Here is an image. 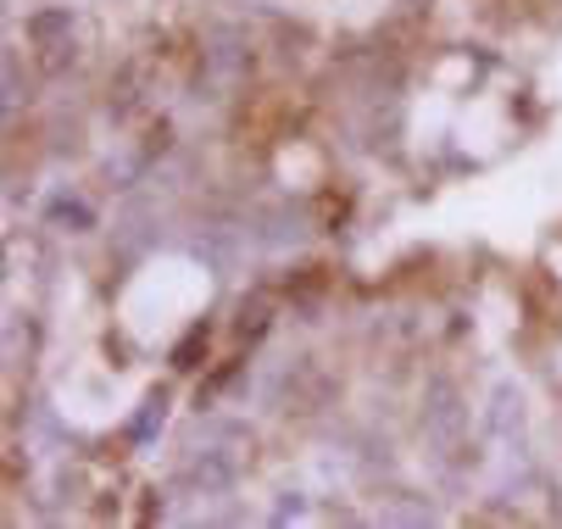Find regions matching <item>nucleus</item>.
<instances>
[{
	"label": "nucleus",
	"mask_w": 562,
	"mask_h": 529,
	"mask_svg": "<svg viewBox=\"0 0 562 529\" xmlns=\"http://www.w3.org/2000/svg\"><path fill=\"white\" fill-rule=\"evenodd\" d=\"M424 440H429V458L451 474L473 469L479 451H473V435H468V402H462V385L451 373H429V391H424Z\"/></svg>",
	"instance_id": "f257e3e1"
},
{
	"label": "nucleus",
	"mask_w": 562,
	"mask_h": 529,
	"mask_svg": "<svg viewBox=\"0 0 562 529\" xmlns=\"http://www.w3.org/2000/svg\"><path fill=\"white\" fill-rule=\"evenodd\" d=\"M251 67H257V40H251V29L212 23L206 40H201V72H195L190 90H195V101H217L223 90L246 85Z\"/></svg>",
	"instance_id": "f03ea898"
},
{
	"label": "nucleus",
	"mask_w": 562,
	"mask_h": 529,
	"mask_svg": "<svg viewBox=\"0 0 562 529\" xmlns=\"http://www.w3.org/2000/svg\"><path fill=\"white\" fill-rule=\"evenodd\" d=\"M246 474V446H184V463H179V491L190 496H228Z\"/></svg>",
	"instance_id": "7ed1b4c3"
},
{
	"label": "nucleus",
	"mask_w": 562,
	"mask_h": 529,
	"mask_svg": "<svg viewBox=\"0 0 562 529\" xmlns=\"http://www.w3.org/2000/svg\"><path fill=\"white\" fill-rule=\"evenodd\" d=\"M23 34H29V45H34L45 72H67L72 67V56H78V18H72V7H34Z\"/></svg>",
	"instance_id": "20e7f679"
},
{
	"label": "nucleus",
	"mask_w": 562,
	"mask_h": 529,
	"mask_svg": "<svg viewBox=\"0 0 562 529\" xmlns=\"http://www.w3.org/2000/svg\"><path fill=\"white\" fill-rule=\"evenodd\" d=\"M150 101V61L145 56H128L117 72H112V85H106V117L112 123H134Z\"/></svg>",
	"instance_id": "39448f33"
},
{
	"label": "nucleus",
	"mask_w": 562,
	"mask_h": 529,
	"mask_svg": "<svg viewBox=\"0 0 562 529\" xmlns=\"http://www.w3.org/2000/svg\"><path fill=\"white\" fill-rule=\"evenodd\" d=\"M251 235H257V246H268V251L295 246V240H306V212H301L295 201L262 206V212H251Z\"/></svg>",
	"instance_id": "423d86ee"
},
{
	"label": "nucleus",
	"mask_w": 562,
	"mask_h": 529,
	"mask_svg": "<svg viewBox=\"0 0 562 529\" xmlns=\"http://www.w3.org/2000/svg\"><path fill=\"white\" fill-rule=\"evenodd\" d=\"M485 429L507 446H524V391L518 385H496L491 407H485Z\"/></svg>",
	"instance_id": "0eeeda50"
},
{
	"label": "nucleus",
	"mask_w": 562,
	"mask_h": 529,
	"mask_svg": "<svg viewBox=\"0 0 562 529\" xmlns=\"http://www.w3.org/2000/svg\"><path fill=\"white\" fill-rule=\"evenodd\" d=\"M45 223H50V229H61V235H90L95 229V206L85 195H72V190H56L45 201Z\"/></svg>",
	"instance_id": "6e6552de"
},
{
	"label": "nucleus",
	"mask_w": 562,
	"mask_h": 529,
	"mask_svg": "<svg viewBox=\"0 0 562 529\" xmlns=\"http://www.w3.org/2000/svg\"><path fill=\"white\" fill-rule=\"evenodd\" d=\"M379 518H384V524H440V507H435L424 491H395Z\"/></svg>",
	"instance_id": "1a4fd4ad"
},
{
	"label": "nucleus",
	"mask_w": 562,
	"mask_h": 529,
	"mask_svg": "<svg viewBox=\"0 0 562 529\" xmlns=\"http://www.w3.org/2000/svg\"><path fill=\"white\" fill-rule=\"evenodd\" d=\"M268 324H273V301L268 295H246V301H239V324H234V335L239 340H262L268 335Z\"/></svg>",
	"instance_id": "9d476101"
},
{
	"label": "nucleus",
	"mask_w": 562,
	"mask_h": 529,
	"mask_svg": "<svg viewBox=\"0 0 562 529\" xmlns=\"http://www.w3.org/2000/svg\"><path fill=\"white\" fill-rule=\"evenodd\" d=\"M168 418V391H150L145 402H139V413H134V424H128V440L134 446H150L156 440V424Z\"/></svg>",
	"instance_id": "9b49d317"
},
{
	"label": "nucleus",
	"mask_w": 562,
	"mask_h": 529,
	"mask_svg": "<svg viewBox=\"0 0 562 529\" xmlns=\"http://www.w3.org/2000/svg\"><path fill=\"white\" fill-rule=\"evenodd\" d=\"M206 346H212V329H206V324H195V329H190V335H184V340H179V346L168 351V362H173L179 373H190V368H201Z\"/></svg>",
	"instance_id": "f8f14e48"
},
{
	"label": "nucleus",
	"mask_w": 562,
	"mask_h": 529,
	"mask_svg": "<svg viewBox=\"0 0 562 529\" xmlns=\"http://www.w3.org/2000/svg\"><path fill=\"white\" fill-rule=\"evenodd\" d=\"M29 101V85H23V50H7V117H18Z\"/></svg>",
	"instance_id": "ddd939ff"
},
{
	"label": "nucleus",
	"mask_w": 562,
	"mask_h": 529,
	"mask_svg": "<svg viewBox=\"0 0 562 529\" xmlns=\"http://www.w3.org/2000/svg\"><path fill=\"white\" fill-rule=\"evenodd\" d=\"M50 150H56V157H78V150H85V128L67 123V117H56V123H50Z\"/></svg>",
	"instance_id": "4468645a"
},
{
	"label": "nucleus",
	"mask_w": 562,
	"mask_h": 529,
	"mask_svg": "<svg viewBox=\"0 0 562 529\" xmlns=\"http://www.w3.org/2000/svg\"><path fill=\"white\" fill-rule=\"evenodd\" d=\"M301 518H306V496L301 491H284L279 507H273V524H301Z\"/></svg>",
	"instance_id": "2eb2a0df"
},
{
	"label": "nucleus",
	"mask_w": 562,
	"mask_h": 529,
	"mask_svg": "<svg viewBox=\"0 0 562 529\" xmlns=\"http://www.w3.org/2000/svg\"><path fill=\"white\" fill-rule=\"evenodd\" d=\"M551 518H557V524H562V491H557V496H551Z\"/></svg>",
	"instance_id": "dca6fc26"
}]
</instances>
